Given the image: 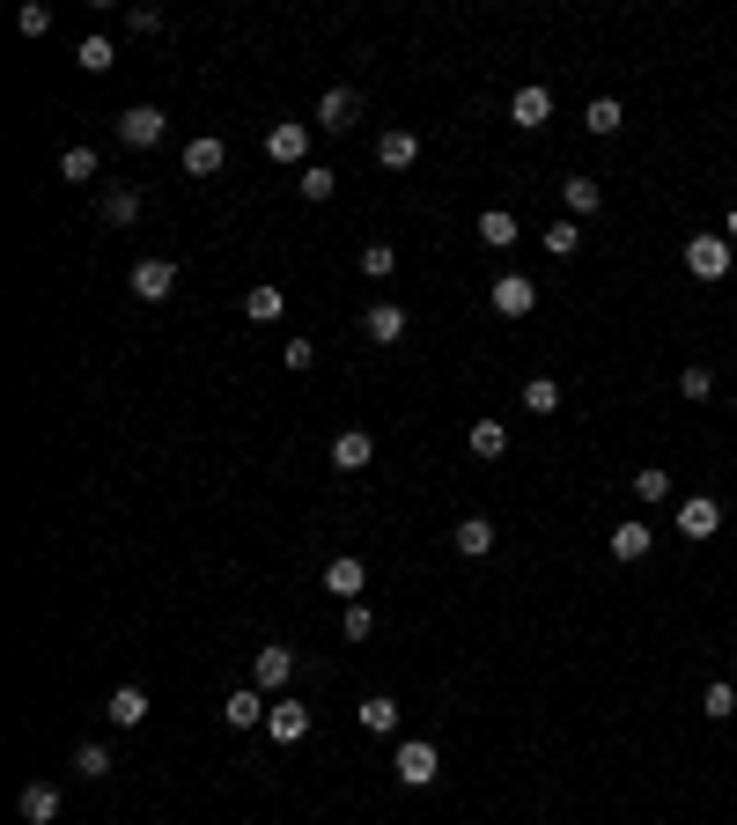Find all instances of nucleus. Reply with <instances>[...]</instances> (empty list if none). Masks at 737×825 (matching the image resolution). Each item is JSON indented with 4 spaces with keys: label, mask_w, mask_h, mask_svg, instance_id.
Returning a JSON list of instances; mask_svg holds the SVG:
<instances>
[{
    "label": "nucleus",
    "mask_w": 737,
    "mask_h": 825,
    "mask_svg": "<svg viewBox=\"0 0 737 825\" xmlns=\"http://www.w3.org/2000/svg\"><path fill=\"white\" fill-rule=\"evenodd\" d=\"M266 163H280V170H310V125L302 119L266 125Z\"/></svg>",
    "instance_id": "f257e3e1"
},
{
    "label": "nucleus",
    "mask_w": 737,
    "mask_h": 825,
    "mask_svg": "<svg viewBox=\"0 0 737 825\" xmlns=\"http://www.w3.org/2000/svg\"><path fill=\"white\" fill-rule=\"evenodd\" d=\"M288 679H295V649H288V641H273V649L251 656V685H258L266 701H280V693H288Z\"/></svg>",
    "instance_id": "f03ea898"
},
{
    "label": "nucleus",
    "mask_w": 737,
    "mask_h": 825,
    "mask_svg": "<svg viewBox=\"0 0 737 825\" xmlns=\"http://www.w3.org/2000/svg\"><path fill=\"white\" fill-rule=\"evenodd\" d=\"M392 767H398V789H428V781L442 774V759H436V745H428V737H406Z\"/></svg>",
    "instance_id": "7ed1b4c3"
},
{
    "label": "nucleus",
    "mask_w": 737,
    "mask_h": 825,
    "mask_svg": "<svg viewBox=\"0 0 737 825\" xmlns=\"http://www.w3.org/2000/svg\"><path fill=\"white\" fill-rule=\"evenodd\" d=\"M163 133H170L163 103H133V111H119V141L125 147H163Z\"/></svg>",
    "instance_id": "20e7f679"
},
{
    "label": "nucleus",
    "mask_w": 737,
    "mask_h": 825,
    "mask_svg": "<svg viewBox=\"0 0 737 825\" xmlns=\"http://www.w3.org/2000/svg\"><path fill=\"white\" fill-rule=\"evenodd\" d=\"M730 251H737L730 237H686V273L693 280H723V273H730Z\"/></svg>",
    "instance_id": "39448f33"
},
{
    "label": "nucleus",
    "mask_w": 737,
    "mask_h": 825,
    "mask_svg": "<svg viewBox=\"0 0 737 825\" xmlns=\"http://www.w3.org/2000/svg\"><path fill=\"white\" fill-rule=\"evenodd\" d=\"M509 119H516V133H539V125L553 119V89H546V81H524L509 97Z\"/></svg>",
    "instance_id": "423d86ee"
},
{
    "label": "nucleus",
    "mask_w": 737,
    "mask_h": 825,
    "mask_svg": "<svg viewBox=\"0 0 737 825\" xmlns=\"http://www.w3.org/2000/svg\"><path fill=\"white\" fill-rule=\"evenodd\" d=\"M324 590L340 597V605H362V590H369V568L354 553H332L324 560Z\"/></svg>",
    "instance_id": "0eeeda50"
},
{
    "label": "nucleus",
    "mask_w": 737,
    "mask_h": 825,
    "mask_svg": "<svg viewBox=\"0 0 737 825\" xmlns=\"http://www.w3.org/2000/svg\"><path fill=\"white\" fill-rule=\"evenodd\" d=\"M487 302H494V317H531L539 310V288H531L524 273H502V280L487 288Z\"/></svg>",
    "instance_id": "6e6552de"
},
{
    "label": "nucleus",
    "mask_w": 737,
    "mask_h": 825,
    "mask_svg": "<svg viewBox=\"0 0 737 825\" xmlns=\"http://www.w3.org/2000/svg\"><path fill=\"white\" fill-rule=\"evenodd\" d=\"M266 715H273V701L258 693V685H237V693L221 701V723L229 729H266Z\"/></svg>",
    "instance_id": "1a4fd4ad"
},
{
    "label": "nucleus",
    "mask_w": 737,
    "mask_h": 825,
    "mask_svg": "<svg viewBox=\"0 0 737 825\" xmlns=\"http://www.w3.org/2000/svg\"><path fill=\"white\" fill-rule=\"evenodd\" d=\"M679 531H686L693 546L715 538V531H723V502H715V494H686V502H679Z\"/></svg>",
    "instance_id": "9d476101"
},
{
    "label": "nucleus",
    "mask_w": 737,
    "mask_h": 825,
    "mask_svg": "<svg viewBox=\"0 0 737 825\" xmlns=\"http://www.w3.org/2000/svg\"><path fill=\"white\" fill-rule=\"evenodd\" d=\"M266 737H273V745H302V737H310V707L280 693V701H273V715H266Z\"/></svg>",
    "instance_id": "9b49d317"
},
{
    "label": "nucleus",
    "mask_w": 737,
    "mask_h": 825,
    "mask_svg": "<svg viewBox=\"0 0 737 825\" xmlns=\"http://www.w3.org/2000/svg\"><path fill=\"white\" fill-rule=\"evenodd\" d=\"M133 295H141V302H170L177 295V266L170 258H141V266H133Z\"/></svg>",
    "instance_id": "f8f14e48"
},
{
    "label": "nucleus",
    "mask_w": 737,
    "mask_h": 825,
    "mask_svg": "<svg viewBox=\"0 0 737 825\" xmlns=\"http://www.w3.org/2000/svg\"><path fill=\"white\" fill-rule=\"evenodd\" d=\"M15 811H23V825H52L59 811H67V796H59L52 781H30L23 796H15Z\"/></svg>",
    "instance_id": "ddd939ff"
},
{
    "label": "nucleus",
    "mask_w": 737,
    "mask_h": 825,
    "mask_svg": "<svg viewBox=\"0 0 737 825\" xmlns=\"http://www.w3.org/2000/svg\"><path fill=\"white\" fill-rule=\"evenodd\" d=\"M376 163H384V170H414L420 163V133L414 125H392V133L376 141Z\"/></svg>",
    "instance_id": "4468645a"
},
{
    "label": "nucleus",
    "mask_w": 737,
    "mask_h": 825,
    "mask_svg": "<svg viewBox=\"0 0 737 825\" xmlns=\"http://www.w3.org/2000/svg\"><path fill=\"white\" fill-rule=\"evenodd\" d=\"M561 207H568V221H590L605 207V185L597 177H561Z\"/></svg>",
    "instance_id": "2eb2a0df"
},
{
    "label": "nucleus",
    "mask_w": 737,
    "mask_h": 825,
    "mask_svg": "<svg viewBox=\"0 0 737 825\" xmlns=\"http://www.w3.org/2000/svg\"><path fill=\"white\" fill-rule=\"evenodd\" d=\"M354 119H362V97H354V89H324L318 97V125L324 133H346Z\"/></svg>",
    "instance_id": "dca6fc26"
},
{
    "label": "nucleus",
    "mask_w": 737,
    "mask_h": 825,
    "mask_svg": "<svg viewBox=\"0 0 737 825\" xmlns=\"http://www.w3.org/2000/svg\"><path fill=\"white\" fill-rule=\"evenodd\" d=\"M369 458H376V436H362V428H340V436H332V464H340V472H369Z\"/></svg>",
    "instance_id": "f3484780"
},
{
    "label": "nucleus",
    "mask_w": 737,
    "mask_h": 825,
    "mask_svg": "<svg viewBox=\"0 0 737 825\" xmlns=\"http://www.w3.org/2000/svg\"><path fill=\"white\" fill-rule=\"evenodd\" d=\"M362 332H369L376 346H398V340H406V310H398V302H369Z\"/></svg>",
    "instance_id": "a211bd4d"
},
{
    "label": "nucleus",
    "mask_w": 737,
    "mask_h": 825,
    "mask_svg": "<svg viewBox=\"0 0 737 825\" xmlns=\"http://www.w3.org/2000/svg\"><path fill=\"white\" fill-rule=\"evenodd\" d=\"M103 715H111V729H141L147 723V693L141 685H119V693L103 701Z\"/></svg>",
    "instance_id": "6ab92c4d"
},
{
    "label": "nucleus",
    "mask_w": 737,
    "mask_h": 825,
    "mask_svg": "<svg viewBox=\"0 0 737 825\" xmlns=\"http://www.w3.org/2000/svg\"><path fill=\"white\" fill-rule=\"evenodd\" d=\"M141 221V193L133 185H103V229H133Z\"/></svg>",
    "instance_id": "aec40b11"
},
{
    "label": "nucleus",
    "mask_w": 737,
    "mask_h": 825,
    "mask_svg": "<svg viewBox=\"0 0 737 825\" xmlns=\"http://www.w3.org/2000/svg\"><path fill=\"white\" fill-rule=\"evenodd\" d=\"M221 163H229V147H221L215 133H199V141H185V177H215Z\"/></svg>",
    "instance_id": "412c9836"
},
{
    "label": "nucleus",
    "mask_w": 737,
    "mask_h": 825,
    "mask_svg": "<svg viewBox=\"0 0 737 825\" xmlns=\"http://www.w3.org/2000/svg\"><path fill=\"white\" fill-rule=\"evenodd\" d=\"M605 546H613V560H641V553H649V546H657V531H649L641 516H627V524H619V531L605 538Z\"/></svg>",
    "instance_id": "4be33fe9"
},
{
    "label": "nucleus",
    "mask_w": 737,
    "mask_h": 825,
    "mask_svg": "<svg viewBox=\"0 0 737 825\" xmlns=\"http://www.w3.org/2000/svg\"><path fill=\"white\" fill-rule=\"evenodd\" d=\"M450 538H458V553H465V560L494 553V524H487V516H458V531H450Z\"/></svg>",
    "instance_id": "5701e85b"
},
{
    "label": "nucleus",
    "mask_w": 737,
    "mask_h": 825,
    "mask_svg": "<svg viewBox=\"0 0 737 825\" xmlns=\"http://www.w3.org/2000/svg\"><path fill=\"white\" fill-rule=\"evenodd\" d=\"M583 125L597 133V141H613L619 125H627V111H619V97H590V111H583Z\"/></svg>",
    "instance_id": "b1692460"
},
{
    "label": "nucleus",
    "mask_w": 737,
    "mask_h": 825,
    "mask_svg": "<svg viewBox=\"0 0 737 825\" xmlns=\"http://www.w3.org/2000/svg\"><path fill=\"white\" fill-rule=\"evenodd\" d=\"M354 715H362V729H376V737H392V729H398V701H392V693H369Z\"/></svg>",
    "instance_id": "393cba45"
},
{
    "label": "nucleus",
    "mask_w": 737,
    "mask_h": 825,
    "mask_svg": "<svg viewBox=\"0 0 737 825\" xmlns=\"http://www.w3.org/2000/svg\"><path fill=\"white\" fill-rule=\"evenodd\" d=\"M280 310H288V295L273 288V280H258V288L244 295V317H251V324H273V317H280Z\"/></svg>",
    "instance_id": "a878e982"
},
{
    "label": "nucleus",
    "mask_w": 737,
    "mask_h": 825,
    "mask_svg": "<svg viewBox=\"0 0 737 825\" xmlns=\"http://www.w3.org/2000/svg\"><path fill=\"white\" fill-rule=\"evenodd\" d=\"M480 243H487V251H509L516 243V215L509 207H487V215H480Z\"/></svg>",
    "instance_id": "bb28decb"
},
{
    "label": "nucleus",
    "mask_w": 737,
    "mask_h": 825,
    "mask_svg": "<svg viewBox=\"0 0 737 825\" xmlns=\"http://www.w3.org/2000/svg\"><path fill=\"white\" fill-rule=\"evenodd\" d=\"M295 185H302V199H318L324 207V199L340 193V170H332V163H310V170H295Z\"/></svg>",
    "instance_id": "cd10ccee"
},
{
    "label": "nucleus",
    "mask_w": 737,
    "mask_h": 825,
    "mask_svg": "<svg viewBox=\"0 0 737 825\" xmlns=\"http://www.w3.org/2000/svg\"><path fill=\"white\" fill-rule=\"evenodd\" d=\"M701 715H708V723H730L737 715V679H715L708 693H701Z\"/></svg>",
    "instance_id": "c85d7f7f"
},
{
    "label": "nucleus",
    "mask_w": 737,
    "mask_h": 825,
    "mask_svg": "<svg viewBox=\"0 0 737 825\" xmlns=\"http://www.w3.org/2000/svg\"><path fill=\"white\" fill-rule=\"evenodd\" d=\"M97 147H67V155H59V177H67V185H97Z\"/></svg>",
    "instance_id": "c756f323"
},
{
    "label": "nucleus",
    "mask_w": 737,
    "mask_h": 825,
    "mask_svg": "<svg viewBox=\"0 0 737 825\" xmlns=\"http://www.w3.org/2000/svg\"><path fill=\"white\" fill-rule=\"evenodd\" d=\"M472 458H502V450H509V428H502V420H472Z\"/></svg>",
    "instance_id": "7c9ffc66"
},
{
    "label": "nucleus",
    "mask_w": 737,
    "mask_h": 825,
    "mask_svg": "<svg viewBox=\"0 0 737 825\" xmlns=\"http://www.w3.org/2000/svg\"><path fill=\"white\" fill-rule=\"evenodd\" d=\"M74 67H81V74H111V67H119V52H111V37H81V52H74Z\"/></svg>",
    "instance_id": "2f4dec72"
},
{
    "label": "nucleus",
    "mask_w": 737,
    "mask_h": 825,
    "mask_svg": "<svg viewBox=\"0 0 737 825\" xmlns=\"http://www.w3.org/2000/svg\"><path fill=\"white\" fill-rule=\"evenodd\" d=\"M539 243L553 251V258H575V251H583V221H568V215H561V221H553V229H546Z\"/></svg>",
    "instance_id": "473e14b6"
},
{
    "label": "nucleus",
    "mask_w": 737,
    "mask_h": 825,
    "mask_svg": "<svg viewBox=\"0 0 737 825\" xmlns=\"http://www.w3.org/2000/svg\"><path fill=\"white\" fill-rule=\"evenodd\" d=\"M524 413H561V384H553V376H531V384H524Z\"/></svg>",
    "instance_id": "72a5a7b5"
},
{
    "label": "nucleus",
    "mask_w": 737,
    "mask_h": 825,
    "mask_svg": "<svg viewBox=\"0 0 737 825\" xmlns=\"http://www.w3.org/2000/svg\"><path fill=\"white\" fill-rule=\"evenodd\" d=\"M362 273H369V280H392V273H398V243H369Z\"/></svg>",
    "instance_id": "f704fd0d"
},
{
    "label": "nucleus",
    "mask_w": 737,
    "mask_h": 825,
    "mask_svg": "<svg viewBox=\"0 0 737 825\" xmlns=\"http://www.w3.org/2000/svg\"><path fill=\"white\" fill-rule=\"evenodd\" d=\"M111 767H119V759L103 752V745H81V752H74V774H81V781H103Z\"/></svg>",
    "instance_id": "c9c22d12"
},
{
    "label": "nucleus",
    "mask_w": 737,
    "mask_h": 825,
    "mask_svg": "<svg viewBox=\"0 0 737 825\" xmlns=\"http://www.w3.org/2000/svg\"><path fill=\"white\" fill-rule=\"evenodd\" d=\"M340 634L346 641H369V634H376V612L369 605H340Z\"/></svg>",
    "instance_id": "e433bc0d"
},
{
    "label": "nucleus",
    "mask_w": 737,
    "mask_h": 825,
    "mask_svg": "<svg viewBox=\"0 0 737 825\" xmlns=\"http://www.w3.org/2000/svg\"><path fill=\"white\" fill-rule=\"evenodd\" d=\"M15 30H23V37H52V8H45V0H23Z\"/></svg>",
    "instance_id": "4c0bfd02"
},
{
    "label": "nucleus",
    "mask_w": 737,
    "mask_h": 825,
    "mask_svg": "<svg viewBox=\"0 0 737 825\" xmlns=\"http://www.w3.org/2000/svg\"><path fill=\"white\" fill-rule=\"evenodd\" d=\"M635 494L641 502H671V472H635Z\"/></svg>",
    "instance_id": "58836bf2"
},
{
    "label": "nucleus",
    "mask_w": 737,
    "mask_h": 825,
    "mask_svg": "<svg viewBox=\"0 0 737 825\" xmlns=\"http://www.w3.org/2000/svg\"><path fill=\"white\" fill-rule=\"evenodd\" d=\"M125 30H133V37H163V8H133Z\"/></svg>",
    "instance_id": "ea45409f"
},
{
    "label": "nucleus",
    "mask_w": 737,
    "mask_h": 825,
    "mask_svg": "<svg viewBox=\"0 0 737 825\" xmlns=\"http://www.w3.org/2000/svg\"><path fill=\"white\" fill-rule=\"evenodd\" d=\"M679 391H686L693 406H701V398H708V391H715V376H708V369H701V362H693V369H686V376H679Z\"/></svg>",
    "instance_id": "a19ab883"
},
{
    "label": "nucleus",
    "mask_w": 737,
    "mask_h": 825,
    "mask_svg": "<svg viewBox=\"0 0 737 825\" xmlns=\"http://www.w3.org/2000/svg\"><path fill=\"white\" fill-rule=\"evenodd\" d=\"M280 362H288V369H295V376H302V369L318 362V346H310V340H288V346H280Z\"/></svg>",
    "instance_id": "79ce46f5"
},
{
    "label": "nucleus",
    "mask_w": 737,
    "mask_h": 825,
    "mask_svg": "<svg viewBox=\"0 0 737 825\" xmlns=\"http://www.w3.org/2000/svg\"><path fill=\"white\" fill-rule=\"evenodd\" d=\"M723 237H730V243H737V207H730V221H723Z\"/></svg>",
    "instance_id": "37998d69"
},
{
    "label": "nucleus",
    "mask_w": 737,
    "mask_h": 825,
    "mask_svg": "<svg viewBox=\"0 0 737 825\" xmlns=\"http://www.w3.org/2000/svg\"><path fill=\"white\" fill-rule=\"evenodd\" d=\"M730 679H737V656H730Z\"/></svg>",
    "instance_id": "c03bdc74"
}]
</instances>
